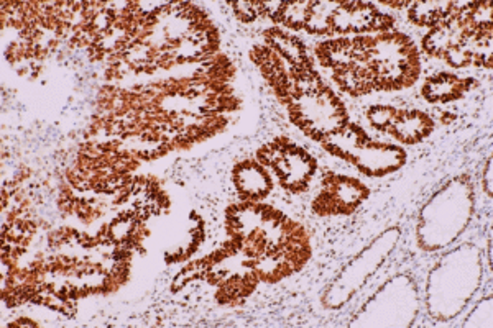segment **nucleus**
I'll list each match as a JSON object with an SVG mask.
<instances>
[{
  "instance_id": "obj_1",
  "label": "nucleus",
  "mask_w": 493,
  "mask_h": 328,
  "mask_svg": "<svg viewBox=\"0 0 493 328\" xmlns=\"http://www.w3.org/2000/svg\"><path fill=\"white\" fill-rule=\"evenodd\" d=\"M472 79H466L452 72H437L429 76L423 84L421 96L431 104H447L461 99L470 91Z\"/></svg>"
},
{
  "instance_id": "obj_2",
  "label": "nucleus",
  "mask_w": 493,
  "mask_h": 328,
  "mask_svg": "<svg viewBox=\"0 0 493 328\" xmlns=\"http://www.w3.org/2000/svg\"><path fill=\"white\" fill-rule=\"evenodd\" d=\"M434 122L421 110H398L392 129L387 133L404 145H416L431 136Z\"/></svg>"
},
{
  "instance_id": "obj_3",
  "label": "nucleus",
  "mask_w": 493,
  "mask_h": 328,
  "mask_svg": "<svg viewBox=\"0 0 493 328\" xmlns=\"http://www.w3.org/2000/svg\"><path fill=\"white\" fill-rule=\"evenodd\" d=\"M456 2H414L408 8V18L414 25L434 28L457 12Z\"/></svg>"
},
{
  "instance_id": "obj_5",
  "label": "nucleus",
  "mask_w": 493,
  "mask_h": 328,
  "mask_svg": "<svg viewBox=\"0 0 493 328\" xmlns=\"http://www.w3.org/2000/svg\"><path fill=\"white\" fill-rule=\"evenodd\" d=\"M398 110L390 105H375L367 112L369 124L380 131H388L392 129L395 119H397Z\"/></svg>"
},
{
  "instance_id": "obj_6",
  "label": "nucleus",
  "mask_w": 493,
  "mask_h": 328,
  "mask_svg": "<svg viewBox=\"0 0 493 328\" xmlns=\"http://www.w3.org/2000/svg\"><path fill=\"white\" fill-rule=\"evenodd\" d=\"M233 13L238 20L243 23H252L258 20L260 12H258V2H232Z\"/></svg>"
},
{
  "instance_id": "obj_4",
  "label": "nucleus",
  "mask_w": 493,
  "mask_h": 328,
  "mask_svg": "<svg viewBox=\"0 0 493 328\" xmlns=\"http://www.w3.org/2000/svg\"><path fill=\"white\" fill-rule=\"evenodd\" d=\"M442 60L446 61L454 70H463L472 65V37L470 40L462 43V45L452 46L442 55Z\"/></svg>"
},
{
  "instance_id": "obj_7",
  "label": "nucleus",
  "mask_w": 493,
  "mask_h": 328,
  "mask_svg": "<svg viewBox=\"0 0 493 328\" xmlns=\"http://www.w3.org/2000/svg\"><path fill=\"white\" fill-rule=\"evenodd\" d=\"M11 327H38V323L30 318H18L15 323H11Z\"/></svg>"
}]
</instances>
